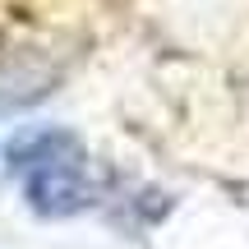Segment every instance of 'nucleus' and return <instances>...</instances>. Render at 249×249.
<instances>
[{
    "label": "nucleus",
    "mask_w": 249,
    "mask_h": 249,
    "mask_svg": "<svg viewBox=\"0 0 249 249\" xmlns=\"http://www.w3.org/2000/svg\"><path fill=\"white\" fill-rule=\"evenodd\" d=\"M55 83L51 70H42V65H0V107H23V102H37L46 97Z\"/></svg>",
    "instance_id": "nucleus-3"
},
{
    "label": "nucleus",
    "mask_w": 249,
    "mask_h": 249,
    "mask_svg": "<svg viewBox=\"0 0 249 249\" xmlns=\"http://www.w3.org/2000/svg\"><path fill=\"white\" fill-rule=\"evenodd\" d=\"M23 189H28V208L42 213V217H74L92 203V180H88L79 157H65V161L28 171Z\"/></svg>",
    "instance_id": "nucleus-1"
},
{
    "label": "nucleus",
    "mask_w": 249,
    "mask_h": 249,
    "mask_svg": "<svg viewBox=\"0 0 249 249\" xmlns=\"http://www.w3.org/2000/svg\"><path fill=\"white\" fill-rule=\"evenodd\" d=\"M5 157H9V166H14L18 176H28V171H37V166H51V161L83 157V143L74 139L70 129H60V124H42V129H23L9 143Z\"/></svg>",
    "instance_id": "nucleus-2"
}]
</instances>
